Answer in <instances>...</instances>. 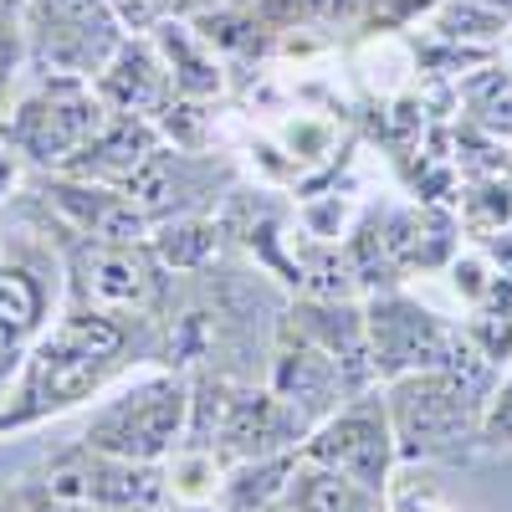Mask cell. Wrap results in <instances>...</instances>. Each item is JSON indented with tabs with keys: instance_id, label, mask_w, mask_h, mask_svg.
I'll list each match as a JSON object with an SVG mask.
<instances>
[{
	"instance_id": "obj_15",
	"label": "cell",
	"mask_w": 512,
	"mask_h": 512,
	"mask_svg": "<svg viewBox=\"0 0 512 512\" xmlns=\"http://www.w3.org/2000/svg\"><path fill=\"white\" fill-rule=\"evenodd\" d=\"M154 47H159L169 77H175V93H180V98L205 103V98H216V93L226 88L221 62H216L210 41H205L195 26H185V21H175V16H164V21L154 26Z\"/></svg>"
},
{
	"instance_id": "obj_4",
	"label": "cell",
	"mask_w": 512,
	"mask_h": 512,
	"mask_svg": "<svg viewBox=\"0 0 512 512\" xmlns=\"http://www.w3.org/2000/svg\"><path fill=\"white\" fill-rule=\"evenodd\" d=\"M185 425H190V384L180 374H149L118 390L113 400H103V410L82 431V446L128 461H169L185 441Z\"/></svg>"
},
{
	"instance_id": "obj_27",
	"label": "cell",
	"mask_w": 512,
	"mask_h": 512,
	"mask_svg": "<svg viewBox=\"0 0 512 512\" xmlns=\"http://www.w3.org/2000/svg\"><path fill=\"white\" fill-rule=\"evenodd\" d=\"M159 512H221L216 502H164Z\"/></svg>"
},
{
	"instance_id": "obj_13",
	"label": "cell",
	"mask_w": 512,
	"mask_h": 512,
	"mask_svg": "<svg viewBox=\"0 0 512 512\" xmlns=\"http://www.w3.org/2000/svg\"><path fill=\"white\" fill-rule=\"evenodd\" d=\"M159 149V128L144 123V118H123V113H108V123L93 134V144L82 149L62 175L72 180H93V185H113L123 190L134 180V169Z\"/></svg>"
},
{
	"instance_id": "obj_12",
	"label": "cell",
	"mask_w": 512,
	"mask_h": 512,
	"mask_svg": "<svg viewBox=\"0 0 512 512\" xmlns=\"http://www.w3.org/2000/svg\"><path fill=\"white\" fill-rule=\"evenodd\" d=\"M272 395L282 405H292L308 425H318L323 415H333L338 405H344L354 390H349L344 364H338L323 344H313V338H303L297 328H287V344H282L277 369H272Z\"/></svg>"
},
{
	"instance_id": "obj_16",
	"label": "cell",
	"mask_w": 512,
	"mask_h": 512,
	"mask_svg": "<svg viewBox=\"0 0 512 512\" xmlns=\"http://www.w3.org/2000/svg\"><path fill=\"white\" fill-rule=\"evenodd\" d=\"M297 472V451H277V456H251V461H231L221 472L216 502L221 512H277L287 497V482Z\"/></svg>"
},
{
	"instance_id": "obj_25",
	"label": "cell",
	"mask_w": 512,
	"mask_h": 512,
	"mask_svg": "<svg viewBox=\"0 0 512 512\" xmlns=\"http://www.w3.org/2000/svg\"><path fill=\"white\" fill-rule=\"evenodd\" d=\"M108 11L118 16L123 31H154L169 11H175V0H108Z\"/></svg>"
},
{
	"instance_id": "obj_26",
	"label": "cell",
	"mask_w": 512,
	"mask_h": 512,
	"mask_svg": "<svg viewBox=\"0 0 512 512\" xmlns=\"http://www.w3.org/2000/svg\"><path fill=\"white\" fill-rule=\"evenodd\" d=\"M11 185H16V154H11L6 144H0V200L11 195Z\"/></svg>"
},
{
	"instance_id": "obj_8",
	"label": "cell",
	"mask_w": 512,
	"mask_h": 512,
	"mask_svg": "<svg viewBox=\"0 0 512 512\" xmlns=\"http://www.w3.org/2000/svg\"><path fill=\"white\" fill-rule=\"evenodd\" d=\"M26 16H31V47L41 67L52 72L93 77L123 41V26L108 11V0H26Z\"/></svg>"
},
{
	"instance_id": "obj_24",
	"label": "cell",
	"mask_w": 512,
	"mask_h": 512,
	"mask_svg": "<svg viewBox=\"0 0 512 512\" xmlns=\"http://www.w3.org/2000/svg\"><path fill=\"white\" fill-rule=\"evenodd\" d=\"M282 144L292 149V159L303 154V159H323L333 149V123H313V118H297L282 128Z\"/></svg>"
},
{
	"instance_id": "obj_19",
	"label": "cell",
	"mask_w": 512,
	"mask_h": 512,
	"mask_svg": "<svg viewBox=\"0 0 512 512\" xmlns=\"http://www.w3.org/2000/svg\"><path fill=\"white\" fill-rule=\"evenodd\" d=\"M456 108H466V123L482 134L512 144V72L502 62H482L456 82Z\"/></svg>"
},
{
	"instance_id": "obj_31",
	"label": "cell",
	"mask_w": 512,
	"mask_h": 512,
	"mask_svg": "<svg viewBox=\"0 0 512 512\" xmlns=\"http://www.w3.org/2000/svg\"><path fill=\"white\" fill-rule=\"evenodd\" d=\"M277 512H287V507H277Z\"/></svg>"
},
{
	"instance_id": "obj_17",
	"label": "cell",
	"mask_w": 512,
	"mask_h": 512,
	"mask_svg": "<svg viewBox=\"0 0 512 512\" xmlns=\"http://www.w3.org/2000/svg\"><path fill=\"white\" fill-rule=\"evenodd\" d=\"M282 507L287 512H390L384 492H369V487L328 472V466H313L303 456H297V472L287 482Z\"/></svg>"
},
{
	"instance_id": "obj_20",
	"label": "cell",
	"mask_w": 512,
	"mask_h": 512,
	"mask_svg": "<svg viewBox=\"0 0 512 512\" xmlns=\"http://www.w3.org/2000/svg\"><path fill=\"white\" fill-rule=\"evenodd\" d=\"M149 251L159 267H175V272H195L216 256V221H200V216H175V221H159L149 236Z\"/></svg>"
},
{
	"instance_id": "obj_21",
	"label": "cell",
	"mask_w": 512,
	"mask_h": 512,
	"mask_svg": "<svg viewBox=\"0 0 512 512\" xmlns=\"http://www.w3.org/2000/svg\"><path fill=\"white\" fill-rule=\"evenodd\" d=\"M431 31L441 41H466V47H492V41L512 31V21L492 6V0H441L431 11Z\"/></svg>"
},
{
	"instance_id": "obj_6",
	"label": "cell",
	"mask_w": 512,
	"mask_h": 512,
	"mask_svg": "<svg viewBox=\"0 0 512 512\" xmlns=\"http://www.w3.org/2000/svg\"><path fill=\"white\" fill-rule=\"evenodd\" d=\"M47 492L82 512H159L164 502H175L164 461H128L93 446L57 456L47 472Z\"/></svg>"
},
{
	"instance_id": "obj_29",
	"label": "cell",
	"mask_w": 512,
	"mask_h": 512,
	"mask_svg": "<svg viewBox=\"0 0 512 512\" xmlns=\"http://www.w3.org/2000/svg\"><path fill=\"white\" fill-rule=\"evenodd\" d=\"M0 512H26L21 502H0Z\"/></svg>"
},
{
	"instance_id": "obj_23",
	"label": "cell",
	"mask_w": 512,
	"mask_h": 512,
	"mask_svg": "<svg viewBox=\"0 0 512 512\" xmlns=\"http://www.w3.org/2000/svg\"><path fill=\"white\" fill-rule=\"evenodd\" d=\"M441 6V0H374V6L364 11V26L369 31H405L410 21L431 16Z\"/></svg>"
},
{
	"instance_id": "obj_3",
	"label": "cell",
	"mask_w": 512,
	"mask_h": 512,
	"mask_svg": "<svg viewBox=\"0 0 512 512\" xmlns=\"http://www.w3.org/2000/svg\"><path fill=\"white\" fill-rule=\"evenodd\" d=\"M108 123V108L93 88V77H72V72H47L36 88L0 118V144L11 154L52 169H62L93 144V134Z\"/></svg>"
},
{
	"instance_id": "obj_10",
	"label": "cell",
	"mask_w": 512,
	"mask_h": 512,
	"mask_svg": "<svg viewBox=\"0 0 512 512\" xmlns=\"http://www.w3.org/2000/svg\"><path fill=\"white\" fill-rule=\"evenodd\" d=\"M93 88L103 98L108 113H123V118H144V123H159V113L175 103V77H169L164 57L154 41L144 36H123L113 57L93 72Z\"/></svg>"
},
{
	"instance_id": "obj_7",
	"label": "cell",
	"mask_w": 512,
	"mask_h": 512,
	"mask_svg": "<svg viewBox=\"0 0 512 512\" xmlns=\"http://www.w3.org/2000/svg\"><path fill=\"white\" fill-rule=\"evenodd\" d=\"M364 333H369V359H374V379H400L415 369H441L451 359V344L461 323H446L441 313L420 308L415 297L384 287L369 297L364 308Z\"/></svg>"
},
{
	"instance_id": "obj_14",
	"label": "cell",
	"mask_w": 512,
	"mask_h": 512,
	"mask_svg": "<svg viewBox=\"0 0 512 512\" xmlns=\"http://www.w3.org/2000/svg\"><path fill=\"white\" fill-rule=\"evenodd\" d=\"M41 313H47V282L21 262H0V384L26 359Z\"/></svg>"
},
{
	"instance_id": "obj_11",
	"label": "cell",
	"mask_w": 512,
	"mask_h": 512,
	"mask_svg": "<svg viewBox=\"0 0 512 512\" xmlns=\"http://www.w3.org/2000/svg\"><path fill=\"white\" fill-rule=\"evenodd\" d=\"M47 205L82 236V241H108V246H149L154 221L113 185H93V180H72L57 175L47 180Z\"/></svg>"
},
{
	"instance_id": "obj_18",
	"label": "cell",
	"mask_w": 512,
	"mask_h": 512,
	"mask_svg": "<svg viewBox=\"0 0 512 512\" xmlns=\"http://www.w3.org/2000/svg\"><path fill=\"white\" fill-rule=\"evenodd\" d=\"M456 221H461V236H472L477 246H487L497 236H512V164L492 169V175L461 180Z\"/></svg>"
},
{
	"instance_id": "obj_22",
	"label": "cell",
	"mask_w": 512,
	"mask_h": 512,
	"mask_svg": "<svg viewBox=\"0 0 512 512\" xmlns=\"http://www.w3.org/2000/svg\"><path fill=\"white\" fill-rule=\"evenodd\" d=\"M482 451H512V369L492 384L482 405Z\"/></svg>"
},
{
	"instance_id": "obj_28",
	"label": "cell",
	"mask_w": 512,
	"mask_h": 512,
	"mask_svg": "<svg viewBox=\"0 0 512 512\" xmlns=\"http://www.w3.org/2000/svg\"><path fill=\"white\" fill-rule=\"evenodd\" d=\"M502 67L512 72V31H507V57H502Z\"/></svg>"
},
{
	"instance_id": "obj_5",
	"label": "cell",
	"mask_w": 512,
	"mask_h": 512,
	"mask_svg": "<svg viewBox=\"0 0 512 512\" xmlns=\"http://www.w3.org/2000/svg\"><path fill=\"white\" fill-rule=\"evenodd\" d=\"M297 456L313 461V466H328V472L349 477V482H359V487H369V492L390 497L400 451H395V425H390L384 390L349 395L333 415H323V420L313 425L308 441L297 446Z\"/></svg>"
},
{
	"instance_id": "obj_9",
	"label": "cell",
	"mask_w": 512,
	"mask_h": 512,
	"mask_svg": "<svg viewBox=\"0 0 512 512\" xmlns=\"http://www.w3.org/2000/svg\"><path fill=\"white\" fill-rule=\"evenodd\" d=\"M72 282L93 313H144L159 292V262L149 246L82 241L72 251Z\"/></svg>"
},
{
	"instance_id": "obj_2",
	"label": "cell",
	"mask_w": 512,
	"mask_h": 512,
	"mask_svg": "<svg viewBox=\"0 0 512 512\" xmlns=\"http://www.w3.org/2000/svg\"><path fill=\"white\" fill-rule=\"evenodd\" d=\"M123 354V323L113 313H72L52 338H41L26 359V384H21V405L0 415L6 425H26L41 415H57L77 400H88L98 384L113 374Z\"/></svg>"
},
{
	"instance_id": "obj_30",
	"label": "cell",
	"mask_w": 512,
	"mask_h": 512,
	"mask_svg": "<svg viewBox=\"0 0 512 512\" xmlns=\"http://www.w3.org/2000/svg\"><path fill=\"white\" fill-rule=\"evenodd\" d=\"M0 67H6V47H0ZM0 77H6V72H0Z\"/></svg>"
},
{
	"instance_id": "obj_1",
	"label": "cell",
	"mask_w": 512,
	"mask_h": 512,
	"mask_svg": "<svg viewBox=\"0 0 512 512\" xmlns=\"http://www.w3.org/2000/svg\"><path fill=\"white\" fill-rule=\"evenodd\" d=\"M384 405L395 425V451L405 466H461L482 451V405L451 369H415L384 384Z\"/></svg>"
}]
</instances>
